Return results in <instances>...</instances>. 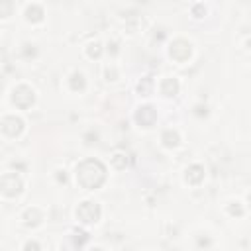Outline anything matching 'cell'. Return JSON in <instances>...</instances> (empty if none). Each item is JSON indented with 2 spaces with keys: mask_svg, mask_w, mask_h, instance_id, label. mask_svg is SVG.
Wrapping results in <instances>:
<instances>
[{
  "mask_svg": "<svg viewBox=\"0 0 251 251\" xmlns=\"http://www.w3.org/2000/svg\"><path fill=\"white\" fill-rule=\"evenodd\" d=\"M77 183L87 191H96L106 181V167L98 159H85L77 165Z\"/></svg>",
  "mask_w": 251,
  "mask_h": 251,
  "instance_id": "cell-1",
  "label": "cell"
},
{
  "mask_svg": "<svg viewBox=\"0 0 251 251\" xmlns=\"http://www.w3.org/2000/svg\"><path fill=\"white\" fill-rule=\"evenodd\" d=\"M100 214H102V210H100L98 202L85 200L77 208V220L81 224H85V226H92V224H96L100 220Z\"/></svg>",
  "mask_w": 251,
  "mask_h": 251,
  "instance_id": "cell-2",
  "label": "cell"
},
{
  "mask_svg": "<svg viewBox=\"0 0 251 251\" xmlns=\"http://www.w3.org/2000/svg\"><path fill=\"white\" fill-rule=\"evenodd\" d=\"M35 102V92L31 87L28 85H18L14 90H12V104L18 106L20 110H26Z\"/></svg>",
  "mask_w": 251,
  "mask_h": 251,
  "instance_id": "cell-3",
  "label": "cell"
},
{
  "mask_svg": "<svg viewBox=\"0 0 251 251\" xmlns=\"http://www.w3.org/2000/svg\"><path fill=\"white\" fill-rule=\"evenodd\" d=\"M0 187H2V194L6 198H14L22 192V181H20V177L14 175V173H4L2 175V181H0Z\"/></svg>",
  "mask_w": 251,
  "mask_h": 251,
  "instance_id": "cell-4",
  "label": "cell"
},
{
  "mask_svg": "<svg viewBox=\"0 0 251 251\" xmlns=\"http://www.w3.org/2000/svg\"><path fill=\"white\" fill-rule=\"evenodd\" d=\"M169 55L171 59H175L177 63H185L191 59L192 55V45L187 42V40H175L169 47Z\"/></svg>",
  "mask_w": 251,
  "mask_h": 251,
  "instance_id": "cell-5",
  "label": "cell"
},
{
  "mask_svg": "<svg viewBox=\"0 0 251 251\" xmlns=\"http://www.w3.org/2000/svg\"><path fill=\"white\" fill-rule=\"evenodd\" d=\"M135 122L141 126V128H151L155 122H157V112L153 106H139L137 112H135Z\"/></svg>",
  "mask_w": 251,
  "mask_h": 251,
  "instance_id": "cell-6",
  "label": "cell"
},
{
  "mask_svg": "<svg viewBox=\"0 0 251 251\" xmlns=\"http://www.w3.org/2000/svg\"><path fill=\"white\" fill-rule=\"evenodd\" d=\"M24 132V120L18 116H4L2 118V133L8 137H18Z\"/></svg>",
  "mask_w": 251,
  "mask_h": 251,
  "instance_id": "cell-7",
  "label": "cell"
},
{
  "mask_svg": "<svg viewBox=\"0 0 251 251\" xmlns=\"http://www.w3.org/2000/svg\"><path fill=\"white\" fill-rule=\"evenodd\" d=\"M185 181L189 185H200L204 181V167L202 165H191L187 169V175H185Z\"/></svg>",
  "mask_w": 251,
  "mask_h": 251,
  "instance_id": "cell-8",
  "label": "cell"
},
{
  "mask_svg": "<svg viewBox=\"0 0 251 251\" xmlns=\"http://www.w3.org/2000/svg\"><path fill=\"white\" fill-rule=\"evenodd\" d=\"M42 222H44V214L38 208H28L24 212V224L28 228H35V226H40Z\"/></svg>",
  "mask_w": 251,
  "mask_h": 251,
  "instance_id": "cell-9",
  "label": "cell"
},
{
  "mask_svg": "<svg viewBox=\"0 0 251 251\" xmlns=\"http://www.w3.org/2000/svg\"><path fill=\"white\" fill-rule=\"evenodd\" d=\"M161 94L163 96H175L177 92H178V81L175 79V77H167V79H163L161 81Z\"/></svg>",
  "mask_w": 251,
  "mask_h": 251,
  "instance_id": "cell-10",
  "label": "cell"
},
{
  "mask_svg": "<svg viewBox=\"0 0 251 251\" xmlns=\"http://www.w3.org/2000/svg\"><path fill=\"white\" fill-rule=\"evenodd\" d=\"M44 16L45 14H44V8L40 4H31V6L26 8V20L31 22V24H40L44 20Z\"/></svg>",
  "mask_w": 251,
  "mask_h": 251,
  "instance_id": "cell-11",
  "label": "cell"
},
{
  "mask_svg": "<svg viewBox=\"0 0 251 251\" xmlns=\"http://www.w3.org/2000/svg\"><path fill=\"white\" fill-rule=\"evenodd\" d=\"M161 141H163V146L165 148H169V149H173V148H177L178 146V133L175 132V130H165L163 132V135H161Z\"/></svg>",
  "mask_w": 251,
  "mask_h": 251,
  "instance_id": "cell-12",
  "label": "cell"
},
{
  "mask_svg": "<svg viewBox=\"0 0 251 251\" xmlns=\"http://www.w3.org/2000/svg\"><path fill=\"white\" fill-rule=\"evenodd\" d=\"M85 77H83V73H79V71H75L73 75L69 77V87H71V90H75V92H81V90H85Z\"/></svg>",
  "mask_w": 251,
  "mask_h": 251,
  "instance_id": "cell-13",
  "label": "cell"
},
{
  "mask_svg": "<svg viewBox=\"0 0 251 251\" xmlns=\"http://www.w3.org/2000/svg\"><path fill=\"white\" fill-rule=\"evenodd\" d=\"M137 92H139V96H151L153 94V79L151 77L141 79L137 85Z\"/></svg>",
  "mask_w": 251,
  "mask_h": 251,
  "instance_id": "cell-14",
  "label": "cell"
},
{
  "mask_svg": "<svg viewBox=\"0 0 251 251\" xmlns=\"http://www.w3.org/2000/svg\"><path fill=\"white\" fill-rule=\"evenodd\" d=\"M87 55H89L90 59H98V57L102 55V45H100L98 42H90V44L87 45Z\"/></svg>",
  "mask_w": 251,
  "mask_h": 251,
  "instance_id": "cell-15",
  "label": "cell"
},
{
  "mask_svg": "<svg viewBox=\"0 0 251 251\" xmlns=\"http://www.w3.org/2000/svg\"><path fill=\"white\" fill-rule=\"evenodd\" d=\"M112 165H114L116 169H126L128 157H126L124 153H114V155H112Z\"/></svg>",
  "mask_w": 251,
  "mask_h": 251,
  "instance_id": "cell-16",
  "label": "cell"
},
{
  "mask_svg": "<svg viewBox=\"0 0 251 251\" xmlns=\"http://www.w3.org/2000/svg\"><path fill=\"white\" fill-rule=\"evenodd\" d=\"M228 214H230V216H243V208H241V204H239V202H230Z\"/></svg>",
  "mask_w": 251,
  "mask_h": 251,
  "instance_id": "cell-17",
  "label": "cell"
},
{
  "mask_svg": "<svg viewBox=\"0 0 251 251\" xmlns=\"http://www.w3.org/2000/svg\"><path fill=\"white\" fill-rule=\"evenodd\" d=\"M0 6H2V18H10L12 14V0H0Z\"/></svg>",
  "mask_w": 251,
  "mask_h": 251,
  "instance_id": "cell-18",
  "label": "cell"
},
{
  "mask_svg": "<svg viewBox=\"0 0 251 251\" xmlns=\"http://www.w3.org/2000/svg\"><path fill=\"white\" fill-rule=\"evenodd\" d=\"M106 79L108 81H116V77H118V71H116V67H106Z\"/></svg>",
  "mask_w": 251,
  "mask_h": 251,
  "instance_id": "cell-19",
  "label": "cell"
},
{
  "mask_svg": "<svg viewBox=\"0 0 251 251\" xmlns=\"http://www.w3.org/2000/svg\"><path fill=\"white\" fill-rule=\"evenodd\" d=\"M192 14H194V18H202V16L206 14V8H204L202 4H196V6L192 8Z\"/></svg>",
  "mask_w": 251,
  "mask_h": 251,
  "instance_id": "cell-20",
  "label": "cell"
},
{
  "mask_svg": "<svg viewBox=\"0 0 251 251\" xmlns=\"http://www.w3.org/2000/svg\"><path fill=\"white\" fill-rule=\"evenodd\" d=\"M24 249H40V245L35 243V241H28V243L24 245Z\"/></svg>",
  "mask_w": 251,
  "mask_h": 251,
  "instance_id": "cell-21",
  "label": "cell"
},
{
  "mask_svg": "<svg viewBox=\"0 0 251 251\" xmlns=\"http://www.w3.org/2000/svg\"><path fill=\"white\" fill-rule=\"evenodd\" d=\"M247 202H249V208H251V192L247 194Z\"/></svg>",
  "mask_w": 251,
  "mask_h": 251,
  "instance_id": "cell-22",
  "label": "cell"
}]
</instances>
